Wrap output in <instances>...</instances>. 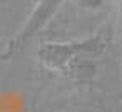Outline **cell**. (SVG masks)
Returning a JSON list of instances; mask_svg holds the SVG:
<instances>
[{"mask_svg": "<svg viewBox=\"0 0 122 112\" xmlns=\"http://www.w3.org/2000/svg\"><path fill=\"white\" fill-rule=\"evenodd\" d=\"M62 4H64V0H37L35 7L32 9V12L27 17L25 24L22 25V29L7 42V45L2 52V60H9L17 52H20L50 22V19L57 14V10L60 9Z\"/></svg>", "mask_w": 122, "mask_h": 112, "instance_id": "obj_2", "label": "cell"}, {"mask_svg": "<svg viewBox=\"0 0 122 112\" xmlns=\"http://www.w3.org/2000/svg\"><path fill=\"white\" fill-rule=\"evenodd\" d=\"M79 5L82 9H87V10H97L104 5L105 0H77Z\"/></svg>", "mask_w": 122, "mask_h": 112, "instance_id": "obj_3", "label": "cell"}, {"mask_svg": "<svg viewBox=\"0 0 122 112\" xmlns=\"http://www.w3.org/2000/svg\"><path fill=\"white\" fill-rule=\"evenodd\" d=\"M104 47H105L104 37L100 34H95V35L82 39V40L45 42L40 47L37 55H39L40 64L45 69L67 75L70 67L80 57H97L102 54Z\"/></svg>", "mask_w": 122, "mask_h": 112, "instance_id": "obj_1", "label": "cell"}, {"mask_svg": "<svg viewBox=\"0 0 122 112\" xmlns=\"http://www.w3.org/2000/svg\"><path fill=\"white\" fill-rule=\"evenodd\" d=\"M119 4H120V10H122V0H119Z\"/></svg>", "mask_w": 122, "mask_h": 112, "instance_id": "obj_4", "label": "cell"}]
</instances>
